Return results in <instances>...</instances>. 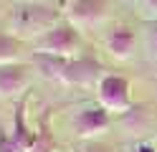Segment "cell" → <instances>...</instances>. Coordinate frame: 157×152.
<instances>
[{"instance_id": "15", "label": "cell", "mask_w": 157, "mask_h": 152, "mask_svg": "<svg viewBox=\"0 0 157 152\" xmlns=\"http://www.w3.org/2000/svg\"><path fill=\"white\" fill-rule=\"evenodd\" d=\"M137 152H157V147H152V145H147V142H142V145L137 147Z\"/></svg>"}, {"instance_id": "1", "label": "cell", "mask_w": 157, "mask_h": 152, "mask_svg": "<svg viewBox=\"0 0 157 152\" xmlns=\"http://www.w3.org/2000/svg\"><path fill=\"white\" fill-rule=\"evenodd\" d=\"M63 15L56 8L43 5V3H15L8 13V23H10V33L15 38H33L38 41L43 33H48L53 25H58Z\"/></svg>"}, {"instance_id": "9", "label": "cell", "mask_w": 157, "mask_h": 152, "mask_svg": "<svg viewBox=\"0 0 157 152\" xmlns=\"http://www.w3.org/2000/svg\"><path fill=\"white\" fill-rule=\"evenodd\" d=\"M152 122H155V114H152L150 104H132L122 114V124H124L127 132H132V134H144V132H150Z\"/></svg>"}, {"instance_id": "4", "label": "cell", "mask_w": 157, "mask_h": 152, "mask_svg": "<svg viewBox=\"0 0 157 152\" xmlns=\"http://www.w3.org/2000/svg\"><path fill=\"white\" fill-rule=\"evenodd\" d=\"M101 64L91 56H74L68 58V66H66V76H63V84H74V86H91V84H99L104 79L101 74Z\"/></svg>"}, {"instance_id": "11", "label": "cell", "mask_w": 157, "mask_h": 152, "mask_svg": "<svg viewBox=\"0 0 157 152\" xmlns=\"http://www.w3.org/2000/svg\"><path fill=\"white\" fill-rule=\"evenodd\" d=\"M23 48V41L15 38L13 33H3L0 30V64H10V61H18Z\"/></svg>"}, {"instance_id": "17", "label": "cell", "mask_w": 157, "mask_h": 152, "mask_svg": "<svg viewBox=\"0 0 157 152\" xmlns=\"http://www.w3.org/2000/svg\"><path fill=\"white\" fill-rule=\"evenodd\" d=\"M58 152H71V150H58Z\"/></svg>"}, {"instance_id": "10", "label": "cell", "mask_w": 157, "mask_h": 152, "mask_svg": "<svg viewBox=\"0 0 157 152\" xmlns=\"http://www.w3.org/2000/svg\"><path fill=\"white\" fill-rule=\"evenodd\" d=\"M33 64H36V68H38V74H41V76L53 79V81H63L68 58L51 56V53H33Z\"/></svg>"}, {"instance_id": "16", "label": "cell", "mask_w": 157, "mask_h": 152, "mask_svg": "<svg viewBox=\"0 0 157 152\" xmlns=\"http://www.w3.org/2000/svg\"><path fill=\"white\" fill-rule=\"evenodd\" d=\"M142 3H144V5H147V8H150L152 13L157 15V0H142Z\"/></svg>"}, {"instance_id": "2", "label": "cell", "mask_w": 157, "mask_h": 152, "mask_svg": "<svg viewBox=\"0 0 157 152\" xmlns=\"http://www.w3.org/2000/svg\"><path fill=\"white\" fill-rule=\"evenodd\" d=\"M78 28L74 23H68L63 18L58 25H53L48 33H43L38 41H33L36 53H51V56H63V58H74V53L78 51Z\"/></svg>"}, {"instance_id": "12", "label": "cell", "mask_w": 157, "mask_h": 152, "mask_svg": "<svg viewBox=\"0 0 157 152\" xmlns=\"http://www.w3.org/2000/svg\"><path fill=\"white\" fill-rule=\"evenodd\" d=\"M144 46H147V56L157 61V18L144 23Z\"/></svg>"}, {"instance_id": "6", "label": "cell", "mask_w": 157, "mask_h": 152, "mask_svg": "<svg viewBox=\"0 0 157 152\" xmlns=\"http://www.w3.org/2000/svg\"><path fill=\"white\" fill-rule=\"evenodd\" d=\"M31 84V66L21 61L0 64V96H15L23 94Z\"/></svg>"}, {"instance_id": "3", "label": "cell", "mask_w": 157, "mask_h": 152, "mask_svg": "<svg viewBox=\"0 0 157 152\" xmlns=\"http://www.w3.org/2000/svg\"><path fill=\"white\" fill-rule=\"evenodd\" d=\"M99 101L106 111H119L124 114L132 107V94H129V81L119 74H104V79L96 84Z\"/></svg>"}, {"instance_id": "14", "label": "cell", "mask_w": 157, "mask_h": 152, "mask_svg": "<svg viewBox=\"0 0 157 152\" xmlns=\"http://www.w3.org/2000/svg\"><path fill=\"white\" fill-rule=\"evenodd\" d=\"M78 152H117V150L112 145H106V142H99V139H84L78 145Z\"/></svg>"}, {"instance_id": "13", "label": "cell", "mask_w": 157, "mask_h": 152, "mask_svg": "<svg viewBox=\"0 0 157 152\" xmlns=\"http://www.w3.org/2000/svg\"><path fill=\"white\" fill-rule=\"evenodd\" d=\"M31 152H58L56 139H53V134H51L46 127H41V132H38V139H36V145L31 147Z\"/></svg>"}, {"instance_id": "8", "label": "cell", "mask_w": 157, "mask_h": 152, "mask_svg": "<svg viewBox=\"0 0 157 152\" xmlns=\"http://www.w3.org/2000/svg\"><path fill=\"white\" fill-rule=\"evenodd\" d=\"M104 46L106 51L114 56V58H127L134 48V28L124 25V23H117L106 30V38H104Z\"/></svg>"}, {"instance_id": "5", "label": "cell", "mask_w": 157, "mask_h": 152, "mask_svg": "<svg viewBox=\"0 0 157 152\" xmlns=\"http://www.w3.org/2000/svg\"><path fill=\"white\" fill-rule=\"evenodd\" d=\"M106 15V0H68L66 5V20L76 28L94 25Z\"/></svg>"}, {"instance_id": "7", "label": "cell", "mask_w": 157, "mask_h": 152, "mask_svg": "<svg viewBox=\"0 0 157 152\" xmlns=\"http://www.w3.org/2000/svg\"><path fill=\"white\" fill-rule=\"evenodd\" d=\"M109 124H112V114L101 104L99 107H84L74 117V129H76V134L81 139H89L94 134H99V132H104Z\"/></svg>"}]
</instances>
